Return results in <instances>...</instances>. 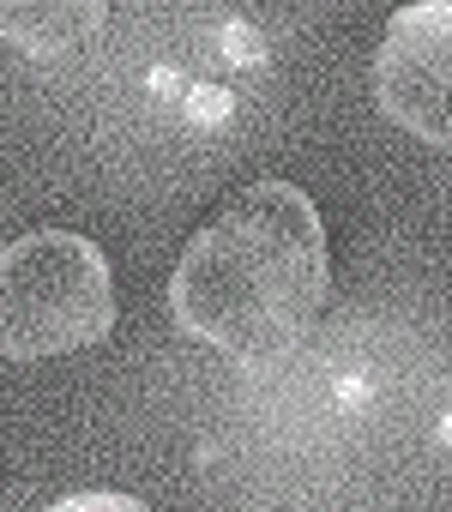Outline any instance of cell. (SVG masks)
<instances>
[{
	"label": "cell",
	"mask_w": 452,
	"mask_h": 512,
	"mask_svg": "<svg viewBox=\"0 0 452 512\" xmlns=\"http://www.w3.org/2000/svg\"><path fill=\"white\" fill-rule=\"evenodd\" d=\"M115 284L103 247L73 229H31L0 247V356L49 362L103 344Z\"/></svg>",
	"instance_id": "cell-2"
},
{
	"label": "cell",
	"mask_w": 452,
	"mask_h": 512,
	"mask_svg": "<svg viewBox=\"0 0 452 512\" xmlns=\"http://www.w3.org/2000/svg\"><path fill=\"white\" fill-rule=\"evenodd\" d=\"M374 97L404 133L452 151V0L392 13L374 55Z\"/></svg>",
	"instance_id": "cell-3"
},
{
	"label": "cell",
	"mask_w": 452,
	"mask_h": 512,
	"mask_svg": "<svg viewBox=\"0 0 452 512\" xmlns=\"http://www.w3.org/2000/svg\"><path fill=\"white\" fill-rule=\"evenodd\" d=\"M49 512H151V506L133 500V494H67V500H55Z\"/></svg>",
	"instance_id": "cell-5"
},
{
	"label": "cell",
	"mask_w": 452,
	"mask_h": 512,
	"mask_svg": "<svg viewBox=\"0 0 452 512\" xmlns=\"http://www.w3.org/2000/svg\"><path fill=\"white\" fill-rule=\"evenodd\" d=\"M332 290L326 223L296 181H254L181 253L169 314L230 362L266 368L290 356Z\"/></svg>",
	"instance_id": "cell-1"
},
{
	"label": "cell",
	"mask_w": 452,
	"mask_h": 512,
	"mask_svg": "<svg viewBox=\"0 0 452 512\" xmlns=\"http://www.w3.org/2000/svg\"><path fill=\"white\" fill-rule=\"evenodd\" d=\"M109 7L103 0H0V43L25 55H67L103 37Z\"/></svg>",
	"instance_id": "cell-4"
}]
</instances>
